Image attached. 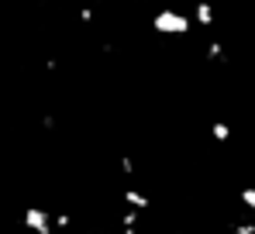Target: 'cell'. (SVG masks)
Returning a JSON list of instances; mask_svg holds the SVG:
<instances>
[{
  "instance_id": "7a4b0ae2",
  "label": "cell",
  "mask_w": 255,
  "mask_h": 234,
  "mask_svg": "<svg viewBox=\"0 0 255 234\" xmlns=\"http://www.w3.org/2000/svg\"><path fill=\"white\" fill-rule=\"evenodd\" d=\"M21 224H24L31 234H52V231H55V224H52V210H45V207H28L24 217H21Z\"/></svg>"
},
{
  "instance_id": "3957f363",
  "label": "cell",
  "mask_w": 255,
  "mask_h": 234,
  "mask_svg": "<svg viewBox=\"0 0 255 234\" xmlns=\"http://www.w3.org/2000/svg\"><path fill=\"white\" fill-rule=\"evenodd\" d=\"M121 200H125L131 210H148V207H152L148 193H141V190H125V193H121Z\"/></svg>"
},
{
  "instance_id": "8fae6325",
  "label": "cell",
  "mask_w": 255,
  "mask_h": 234,
  "mask_svg": "<svg viewBox=\"0 0 255 234\" xmlns=\"http://www.w3.org/2000/svg\"><path fill=\"white\" fill-rule=\"evenodd\" d=\"M235 234H255V224H235Z\"/></svg>"
},
{
  "instance_id": "52a82bcc",
  "label": "cell",
  "mask_w": 255,
  "mask_h": 234,
  "mask_svg": "<svg viewBox=\"0 0 255 234\" xmlns=\"http://www.w3.org/2000/svg\"><path fill=\"white\" fill-rule=\"evenodd\" d=\"M52 224H55V231H66V228L73 224V217H69V214H52Z\"/></svg>"
},
{
  "instance_id": "9c48e42d",
  "label": "cell",
  "mask_w": 255,
  "mask_h": 234,
  "mask_svg": "<svg viewBox=\"0 0 255 234\" xmlns=\"http://www.w3.org/2000/svg\"><path fill=\"white\" fill-rule=\"evenodd\" d=\"M207 55H211V59H224V45H221V41H211V45H207Z\"/></svg>"
},
{
  "instance_id": "6da1fadb",
  "label": "cell",
  "mask_w": 255,
  "mask_h": 234,
  "mask_svg": "<svg viewBox=\"0 0 255 234\" xmlns=\"http://www.w3.org/2000/svg\"><path fill=\"white\" fill-rule=\"evenodd\" d=\"M152 28L162 35V38H179V35H190V28H193V21L183 14V10H155V17H152Z\"/></svg>"
},
{
  "instance_id": "277c9868",
  "label": "cell",
  "mask_w": 255,
  "mask_h": 234,
  "mask_svg": "<svg viewBox=\"0 0 255 234\" xmlns=\"http://www.w3.org/2000/svg\"><path fill=\"white\" fill-rule=\"evenodd\" d=\"M193 10H197V24H204V28H211V24H214V7L207 3V0H200Z\"/></svg>"
},
{
  "instance_id": "ba28073f",
  "label": "cell",
  "mask_w": 255,
  "mask_h": 234,
  "mask_svg": "<svg viewBox=\"0 0 255 234\" xmlns=\"http://www.w3.org/2000/svg\"><path fill=\"white\" fill-rule=\"evenodd\" d=\"M242 203L255 214V190H252V186H245V190H242Z\"/></svg>"
},
{
  "instance_id": "4fadbf2b",
  "label": "cell",
  "mask_w": 255,
  "mask_h": 234,
  "mask_svg": "<svg viewBox=\"0 0 255 234\" xmlns=\"http://www.w3.org/2000/svg\"><path fill=\"white\" fill-rule=\"evenodd\" d=\"M42 127H45V131H52V127H55V117L45 114V117H42Z\"/></svg>"
},
{
  "instance_id": "5b68a950",
  "label": "cell",
  "mask_w": 255,
  "mask_h": 234,
  "mask_svg": "<svg viewBox=\"0 0 255 234\" xmlns=\"http://www.w3.org/2000/svg\"><path fill=\"white\" fill-rule=\"evenodd\" d=\"M138 214H141V210H128L125 217H121V228H125V234H134V228H138Z\"/></svg>"
},
{
  "instance_id": "5bb4252c",
  "label": "cell",
  "mask_w": 255,
  "mask_h": 234,
  "mask_svg": "<svg viewBox=\"0 0 255 234\" xmlns=\"http://www.w3.org/2000/svg\"><path fill=\"white\" fill-rule=\"evenodd\" d=\"M100 234H114V231H100Z\"/></svg>"
},
{
  "instance_id": "30bf717a",
  "label": "cell",
  "mask_w": 255,
  "mask_h": 234,
  "mask_svg": "<svg viewBox=\"0 0 255 234\" xmlns=\"http://www.w3.org/2000/svg\"><path fill=\"white\" fill-rule=\"evenodd\" d=\"M121 172H125V176H131V172H134V162H131V158H121Z\"/></svg>"
},
{
  "instance_id": "7c38bea8",
  "label": "cell",
  "mask_w": 255,
  "mask_h": 234,
  "mask_svg": "<svg viewBox=\"0 0 255 234\" xmlns=\"http://www.w3.org/2000/svg\"><path fill=\"white\" fill-rule=\"evenodd\" d=\"M80 21H83V24H90V21H93V10H90V7H83V10H80Z\"/></svg>"
},
{
  "instance_id": "8992f818",
  "label": "cell",
  "mask_w": 255,
  "mask_h": 234,
  "mask_svg": "<svg viewBox=\"0 0 255 234\" xmlns=\"http://www.w3.org/2000/svg\"><path fill=\"white\" fill-rule=\"evenodd\" d=\"M211 134H214V141H228V138H231V127H228L224 120H214Z\"/></svg>"
}]
</instances>
